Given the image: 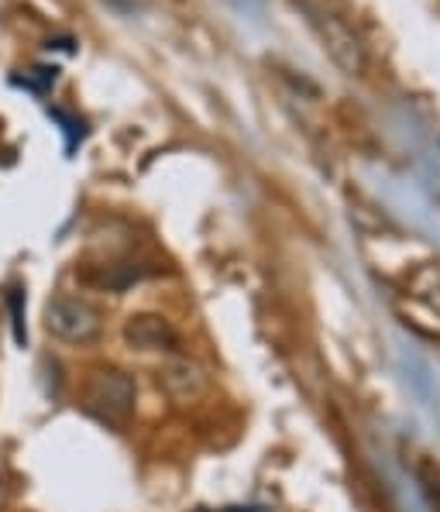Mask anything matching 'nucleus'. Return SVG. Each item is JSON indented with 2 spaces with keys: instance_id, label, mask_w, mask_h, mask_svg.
Instances as JSON below:
<instances>
[{
  "instance_id": "nucleus-2",
  "label": "nucleus",
  "mask_w": 440,
  "mask_h": 512,
  "mask_svg": "<svg viewBox=\"0 0 440 512\" xmlns=\"http://www.w3.org/2000/svg\"><path fill=\"white\" fill-rule=\"evenodd\" d=\"M86 403L100 420L124 423L135 409V382L131 375L117 372V368H104V372H93L86 382Z\"/></svg>"
},
{
  "instance_id": "nucleus-5",
  "label": "nucleus",
  "mask_w": 440,
  "mask_h": 512,
  "mask_svg": "<svg viewBox=\"0 0 440 512\" xmlns=\"http://www.w3.org/2000/svg\"><path fill=\"white\" fill-rule=\"evenodd\" d=\"M159 382L172 399H179V403H193V399H200L203 392H207V372L190 358L169 361V365L162 368Z\"/></svg>"
},
{
  "instance_id": "nucleus-4",
  "label": "nucleus",
  "mask_w": 440,
  "mask_h": 512,
  "mask_svg": "<svg viewBox=\"0 0 440 512\" xmlns=\"http://www.w3.org/2000/svg\"><path fill=\"white\" fill-rule=\"evenodd\" d=\"M124 341L138 351H172L179 344V334L165 317L155 313H138L124 324Z\"/></svg>"
},
{
  "instance_id": "nucleus-3",
  "label": "nucleus",
  "mask_w": 440,
  "mask_h": 512,
  "mask_svg": "<svg viewBox=\"0 0 440 512\" xmlns=\"http://www.w3.org/2000/svg\"><path fill=\"white\" fill-rule=\"evenodd\" d=\"M313 25L320 28V38H324V49L334 55V62L344 69V73H361L365 69V52H361L358 38L351 35L348 28L341 25L337 18H330V14H313Z\"/></svg>"
},
{
  "instance_id": "nucleus-1",
  "label": "nucleus",
  "mask_w": 440,
  "mask_h": 512,
  "mask_svg": "<svg viewBox=\"0 0 440 512\" xmlns=\"http://www.w3.org/2000/svg\"><path fill=\"white\" fill-rule=\"evenodd\" d=\"M45 330L66 344H90L100 337V313L80 296L59 293L45 303Z\"/></svg>"
}]
</instances>
